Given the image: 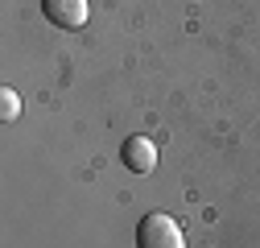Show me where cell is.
<instances>
[{"instance_id": "obj_2", "label": "cell", "mask_w": 260, "mask_h": 248, "mask_svg": "<svg viewBox=\"0 0 260 248\" xmlns=\"http://www.w3.org/2000/svg\"><path fill=\"white\" fill-rule=\"evenodd\" d=\"M42 13L58 29H83L91 17V0H42Z\"/></svg>"}, {"instance_id": "obj_3", "label": "cell", "mask_w": 260, "mask_h": 248, "mask_svg": "<svg viewBox=\"0 0 260 248\" xmlns=\"http://www.w3.org/2000/svg\"><path fill=\"white\" fill-rule=\"evenodd\" d=\"M120 158H124V166L133 174H153L157 170V145L149 137H128L120 145Z\"/></svg>"}, {"instance_id": "obj_1", "label": "cell", "mask_w": 260, "mask_h": 248, "mask_svg": "<svg viewBox=\"0 0 260 248\" xmlns=\"http://www.w3.org/2000/svg\"><path fill=\"white\" fill-rule=\"evenodd\" d=\"M137 248H186V236H182V224L170 220V215H145L137 224Z\"/></svg>"}, {"instance_id": "obj_4", "label": "cell", "mask_w": 260, "mask_h": 248, "mask_svg": "<svg viewBox=\"0 0 260 248\" xmlns=\"http://www.w3.org/2000/svg\"><path fill=\"white\" fill-rule=\"evenodd\" d=\"M17 116H21V96H17L13 87H0V120L13 124Z\"/></svg>"}]
</instances>
